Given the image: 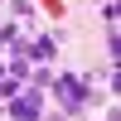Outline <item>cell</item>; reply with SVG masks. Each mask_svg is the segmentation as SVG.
<instances>
[{"mask_svg": "<svg viewBox=\"0 0 121 121\" xmlns=\"http://www.w3.org/2000/svg\"><path fill=\"white\" fill-rule=\"evenodd\" d=\"M107 121H116V107H112V112H107Z\"/></svg>", "mask_w": 121, "mask_h": 121, "instance_id": "9c48e42d", "label": "cell"}, {"mask_svg": "<svg viewBox=\"0 0 121 121\" xmlns=\"http://www.w3.org/2000/svg\"><path fill=\"white\" fill-rule=\"evenodd\" d=\"M10 10H15V19H19V24H29V19H34V0H10Z\"/></svg>", "mask_w": 121, "mask_h": 121, "instance_id": "277c9868", "label": "cell"}, {"mask_svg": "<svg viewBox=\"0 0 121 121\" xmlns=\"http://www.w3.org/2000/svg\"><path fill=\"white\" fill-rule=\"evenodd\" d=\"M29 82H34V87H48V82H53V68H44V63L29 68Z\"/></svg>", "mask_w": 121, "mask_h": 121, "instance_id": "5b68a950", "label": "cell"}, {"mask_svg": "<svg viewBox=\"0 0 121 121\" xmlns=\"http://www.w3.org/2000/svg\"><path fill=\"white\" fill-rule=\"evenodd\" d=\"M48 92L58 97V112H63V116H82L87 102H92V82H82L78 73H53Z\"/></svg>", "mask_w": 121, "mask_h": 121, "instance_id": "6da1fadb", "label": "cell"}, {"mask_svg": "<svg viewBox=\"0 0 121 121\" xmlns=\"http://www.w3.org/2000/svg\"><path fill=\"white\" fill-rule=\"evenodd\" d=\"M39 121H68V116H63V112H44Z\"/></svg>", "mask_w": 121, "mask_h": 121, "instance_id": "ba28073f", "label": "cell"}, {"mask_svg": "<svg viewBox=\"0 0 121 121\" xmlns=\"http://www.w3.org/2000/svg\"><path fill=\"white\" fill-rule=\"evenodd\" d=\"M19 87H24V82H19V78H0V102H10V97H15Z\"/></svg>", "mask_w": 121, "mask_h": 121, "instance_id": "8992f818", "label": "cell"}, {"mask_svg": "<svg viewBox=\"0 0 121 121\" xmlns=\"http://www.w3.org/2000/svg\"><path fill=\"white\" fill-rule=\"evenodd\" d=\"M34 5H39V10H48L53 19H63V0H34Z\"/></svg>", "mask_w": 121, "mask_h": 121, "instance_id": "52a82bcc", "label": "cell"}, {"mask_svg": "<svg viewBox=\"0 0 121 121\" xmlns=\"http://www.w3.org/2000/svg\"><path fill=\"white\" fill-rule=\"evenodd\" d=\"M29 58H34V63H53V58H58V29L29 39Z\"/></svg>", "mask_w": 121, "mask_h": 121, "instance_id": "3957f363", "label": "cell"}, {"mask_svg": "<svg viewBox=\"0 0 121 121\" xmlns=\"http://www.w3.org/2000/svg\"><path fill=\"white\" fill-rule=\"evenodd\" d=\"M5 112H10V121H39V116H44V87L24 82V87L5 102Z\"/></svg>", "mask_w": 121, "mask_h": 121, "instance_id": "7a4b0ae2", "label": "cell"}]
</instances>
